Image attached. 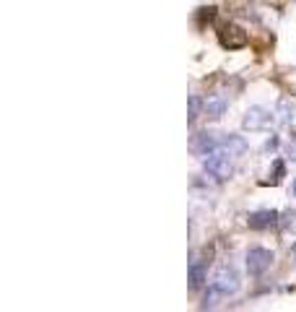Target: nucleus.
Returning a JSON list of instances; mask_svg holds the SVG:
<instances>
[{
  "label": "nucleus",
  "instance_id": "1",
  "mask_svg": "<svg viewBox=\"0 0 296 312\" xmlns=\"http://www.w3.org/2000/svg\"><path fill=\"white\" fill-rule=\"evenodd\" d=\"M234 156L224 148H216L213 153H208L205 159H203V169L208 177H213L216 182H226L231 174H234Z\"/></svg>",
  "mask_w": 296,
  "mask_h": 312
},
{
  "label": "nucleus",
  "instance_id": "2",
  "mask_svg": "<svg viewBox=\"0 0 296 312\" xmlns=\"http://www.w3.org/2000/svg\"><path fill=\"white\" fill-rule=\"evenodd\" d=\"M242 286V279H239V270L234 265H221L216 273H213V279H210V289H213L219 297H231L236 294Z\"/></svg>",
  "mask_w": 296,
  "mask_h": 312
},
{
  "label": "nucleus",
  "instance_id": "3",
  "mask_svg": "<svg viewBox=\"0 0 296 312\" xmlns=\"http://www.w3.org/2000/svg\"><path fill=\"white\" fill-rule=\"evenodd\" d=\"M247 273L249 276H263V273L273 265V260H275V255L268 250V247H249L247 250Z\"/></svg>",
  "mask_w": 296,
  "mask_h": 312
},
{
  "label": "nucleus",
  "instance_id": "4",
  "mask_svg": "<svg viewBox=\"0 0 296 312\" xmlns=\"http://www.w3.org/2000/svg\"><path fill=\"white\" fill-rule=\"evenodd\" d=\"M273 120H275L273 112H268L265 107L255 104V107H249V109L244 112V117H242V128L249 130V133H258V130H265Z\"/></svg>",
  "mask_w": 296,
  "mask_h": 312
},
{
  "label": "nucleus",
  "instance_id": "5",
  "mask_svg": "<svg viewBox=\"0 0 296 312\" xmlns=\"http://www.w3.org/2000/svg\"><path fill=\"white\" fill-rule=\"evenodd\" d=\"M216 148H219V138L213 133H208V130H200V133H195L190 138V151L195 156H200V159H205V156L213 153Z\"/></svg>",
  "mask_w": 296,
  "mask_h": 312
},
{
  "label": "nucleus",
  "instance_id": "6",
  "mask_svg": "<svg viewBox=\"0 0 296 312\" xmlns=\"http://www.w3.org/2000/svg\"><path fill=\"white\" fill-rule=\"evenodd\" d=\"M278 224H281V213H278V211H273V208L252 211V213L247 216V226H249V229H258V231L270 229V226H278Z\"/></svg>",
  "mask_w": 296,
  "mask_h": 312
},
{
  "label": "nucleus",
  "instance_id": "7",
  "mask_svg": "<svg viewBox=\"0 0 296 312\" xmlns=\"http://www.w3.org/2000/svg\"><path fill=\"white\" fill-rule=\"evenodd\" d=\"M219 42H221L224 50H239V47L247 45V34H244L239 26L226 24V26H221V31H219Z\"/></svg>",
  "mask_w": 296,
  "mask_h": 312
},
{
  "label": "nucleus",
  "instance_id": "8",
  "mask_svg": "<svg viewBox=\"0 0 296 312\" xmlns=\"http://www.w3.org/2000/svg\"><path fill=\"white\" fill-rule=\"evenodd\" d=\"M229 109V99L224 94H208L205 96V104H203V114L208 120H221Z\"/></svg>",
  "mask_w": 296,
  "mask_h": 312
},
{
  "label": "nucleus",
  "instance_id": "9",
  "mask_svg": "<svg viewBox=\"0 0 296 312\" xmlns=\"http://www.w3.org/2000/svg\"><path fill=\"white\" fill-rule=\"evenodd\" d=\"M205 279H208V270H205L203 260H198V255H192L190 268H187V281H190V289H192V291H200V289L205 286Z\"/></svg>",
  "mask_w": 296,
  "mask_h": 312
},
{
  "label": "nucleus",
  "instance_id": "10",
  "mask_svg": "<svg viewBox=\"0 0 296 312\" xmlns=\"http://www.w3.org/2000/svg\"><path fill=\"white\" fill-rule=\"evenodd\" d=\"M219 148H224V151H229L234 159H239V156H244L247 153V141H244V135H236V133H224V138L219 141Z\"/></svg>",
  "mask_w": 296,
  "mask_h": 312
},
{
  "label": "nucleus",
  "instance_id": "11",
  "mask_svg": "<svg viewBox=\"0 0 296 312\" xmlns=\"http://www.w3.org/2000/svg\"><path fill=\"white\" fill-rule=\"evenodd\" d=\"M275 114H278V117H275L278 125H291V123H293V104H291V99H281Z\"/></svg>",
  "mask_w": 296,
  "mask_h": 312
},
{
  "label": "nucleus",
  "instance_id": "12",
  "mask_svg": "<svg viewBox=\"0 0 296 312\" xmlns=\"http://www.w3.org/2000/svg\"><path fill=\"white\" fill-rule=\"evenodd\" d=\"M203 104H205V99H200L198 94H192V96L187 99V123H190V125L198 123V117H200V112H203Z\"/></svg>",
  "mask_w": 296,
  "mask_h": 312
},
{
  "label": "nucleus",
  "instance_id": "13",
  "mask_svg": "<svg viewBox=\"0 0 296 312\" xmlns=\"http://www.w3.org/2000/svg\"><path fill=\"white\" fill-rule=\"evenodd\" d=\"M283 174H286V167H283L281 159H275V162H273V180H268V182H270V185H278V182L283 180ZM268 182H265V185H268Z\"/></svg>",
  "mask_w": 296,
  "mask_h": 312
},
{
  "label": "nucleus",
  "instance_id": "14",
  "mask_svg": "<svg viewBox=\"0 0 296 312\" xmlns=\"http://www.w3.org/2000/svg\"><path fill=\"white\" fill-rule=\"evenodd\" d=\"M281 224H283L286 229H293V231H296V208H293V211H286L283 219H281Z\"/></svg>",
  "mask_w": 296,
  "mask_h": 312
},
{
  "label": "nucleus",
  "instance_id": "15",
  "mask_svg": "<svg viewBox=\"0 0 296 312\" xmlns=\"http://www.w3.org/2000/svg\"><path fill=\"white\" fill-rule=\"evenodd\" d=\"M278 148V135H270L268 141H265V148H263V153H273Z\"/></svg>",
  "mask_w": 296,
  "mask_h": 312
},
{
  "label": "nucleus",
  "instance_id": "16",
  "mask_svg": "<svg viewBox=\"0 0 296 312\" xmlns=\"http://www.w3.org/2000/svg\"><path fill=\"white\" fill-rule=\"evenodd\" d=\"M288 156H291V159H296V141L288 143Z\"/></svg>",
  "mask_w": 296,
  "mask_h": 312
},
{
  "label": "nucleus",
  "instance_id": "17",
  "mask_svg": "<svg viewBox=\"0 0 296 312\" xmlns=\"http://www.w3.org/2000/svg\"><path fill=\"white\" fill-rule=\"evenodd\" d=\"M293 255H296V242H293Z\"/></svg>",
  "mask_w": 296,
  "mask_h": 312
},
{
  "label": "nucleus",
  "instance_id": "18",
  "mask_svg": "<svg viewBox=\"0 0 296 312\" xmlns=\"http://www.w3.org/2000/svg\"><path fill=\"white\" fill-rule=\"evenodd\" d=\"M293 195H296V185H293Z\"/></svg>",
  "mask_w": 296,
  "mask_h": 312
}]
</instances>
